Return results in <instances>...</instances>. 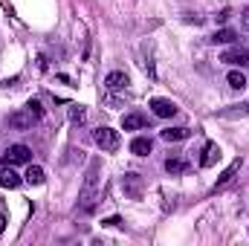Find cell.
<instances>
[{
  "label": "cell",
  "mask_w": 249,
  "mask_h": 246,
  "mask_svg": "<svg viewBox=\"0 0 249 246\" xmlns=\"http://www.w3.org/2000/svg\"><path fill=\"white\" fill-rule=\"evenodd\" d=\"M78 206L81 211H93L96 209V200H99V162H90V171L84 177V185H81V194H78Z\"/></svg>",
  "instance_id": "cell-1"
},
{
  "label": "cell",
  "mask_w": 249,
  "mask_h": 246,
  "mask_svg": "<svg viewBox=\"0 0 249 246\" xmlns=\"http://www.w3.org/2000/svg\"><path fill=\"white\" fill-rule=\"evenodd\" d=\"M93 139H96V145H99L102 151H107V154L119 151V145H122L119 130H113V127H96V130H93Z\"/></svg>",
  "instance_id": "cell-2"
},
{
  "label": "cell",
  "mask_w": 249,
  "mask_h": 246,
  "mask_svg": "<svg viewBox=\"0 0 249 246\" xmlns=\"http://www.w3.org/2000/svg\"><path fill=\"white\" fill-rule=\"evenodd\" d=\"M0 159H3V165H23V162H32V151L26 145H9Z\"/></svg>",
  "instance_id": "cell-3"
},
{
  "label": "cell",
  "mask_w": 249,
  "mask_h": 246,
  "mask_svg": "<svg viewBox=\"0 0 249 246\" xmlns=\"http://www.w3.org/2000/svg\"><path fill=\"white\" fill-rule=\"evenodd\" d=\"M223 64H235V67H249V50L247 47H232L220 55Z\"/></svg>",
  "instance_id": "cell-4"
},
{
  "label": "cell",
  "mask_w": 249,
  "mask_h": 246,
  "mask_svg": "<svg viewBox=\"0 0 249 246\" xmlns=\"http://www.w3.org/2000/svg\"><path fill=\"white\" fill-rule=\"evenodd\" d=\"M122 191L130 200H142V177L139 174H124L122 177Z\"/></svg>",
  "instance_id": "cell-5"
},
{
  "label": "cell",
  "mask_w": 249,
  "mask_h": 246,
  "mask_svg": "<svg viewBox=\"0 0 249 246\" xmlns=\"http://www.w3.org/2000/svg\"><path fill=\"white\" fill-rule=\"evenodd\" d=\"M151 110H154V116H160V119L177 116V105H174L171 99H151Z\"/></svg>",
  "instance_id": "cell-6"
},
{
  "label": "cell",
  "mask_w": 249,
  "mask_h": 246,
  "mask_svg": "<svg viewBox=\"0 0 249 246\" xmlns=\"http://www.w3.org/2000/svg\"><path fill=\"white\" fill-rule=\"evenodd\" d=\"M38 122L29 110H18V113H12L9 116V127L12 130H32V124Z\"/></svg>",
  "instance_id": "cell-7"
},
{
  "label": "cell",
  "mask_w": 249,
  "mask_h": 246,
  "mask_svg": "<svg viewBox=\"0 0 249 246\" xmlns=\"http://www.w3.org/2000/svg\"><path fill=\"white\" fill-rule=\"evenodd\" d=\"M220 157H223V154H220V145H217V142H206L200 165H203V168H212V165H217V159H220Z\"/></svg>",
  "instance_id": "cell-8"
},
{
  "label": "cell",
  "mask_w": 249,
  "mask_h": 246,
  "mask_svg": "<svg viewBox=\"0 0 249 246\" xmlns=\"http://www.w3.org/2000/svg\"><path fill=\"white\" fill-rule=\"evenodd\" d=\"M105 87H107V90H124V87H127V72H122V70H113V72H107V78H105Z\"/></svg>",
  "instance_id": "cell-9"
},
{
  "label": "cell",
  "mask_w": 249,
  "mask_h": 246,
  "mask_svg": "<svg viewBox=\"0 0 249 246\" xmlns=\"http://www.w3.org/2000/svg\"><path fill=\"white\" fill-rule=\"evenodd\" d=\"M151 148H154V142H151L148 136H136V139L130 142V154H133V157H148Z\"/></svg>",
  "instance_id": "cell-10"
},
{
  "label": "cell",
  "mask_w": 249,
  "mask_h": 246,
  "mask_svg": "<svg viewBox=\"0 0 249 246\" xmlns=\"http://www.w3.org/2000/svg\"><path fill=\"white\" fill-rule=\"evenodd\" d=\"M20 183H23V177H18V174L12 171V165L0 168V188H18Z\"/></svg>",
  "instance_id": "cell-11"
},
{
  "label": "cell",
  "mask_w": 249,
  "mask_h": 246,
  "mask_svg": "<svg viewBox=\"0 0 249 246\" xmlns=\"http://www.w3.org/2000/svg\"><path fill=\"white\" fill-rule=\"evenodd\" d=\"M241 165H244V162H241V157H238V159H235V162H232V165H229V168H226V171L220 174V177H217V185H214V191H217V188H223V185H229V183H232V180H235V174L241 171Z\"/></svg>",
  "instance_id": "cell-12"
},
{
  "label": "cell",
  "mask_w": 249,
  "mask_h": 246,
  "mask_svg": "<svg viewBox=\"0 0 249 246\" xmlns=\"http://www.w3.org/2000/svg\"><path fill=\"white\" fill-rule=\"evenodd\" d=\"M160 136H162L165 142H183V139L191 136V130H188V127H165Z\"/></svg>",
  "instance_id": "cell-13"
},
{
  "label": "cell",
  "mask_w": 249,
  "mask_h": 246,
  "mask_svg": "<svg viewBox=\"0 0 249 246\" xmlns=\"http://www.w3.org/2000/svg\"><path fill=\"white\" fill-rule=\"evenodd\" d=\"M23 180H26L29 185H44V180H47V174H44V168H41V165H32V162H29V168H26Z\"/></svg>",
  "instance_id": "cell-14"
},
{
  "label": "cell",
  "mask_w": 249,
  "mask_h": 246,
  "mask_svg": "<svg viewBox=\"0 0 249 246\" xmlns=\"http://www.w3.org/2000/svg\"><path fill=\"white\" fill-rule=\"evenodd\" d=\"M217 116H220V119H238V116H249V102H244V105H232L229 110H217Z\"/></svg>",
  "instance_id": "cell-15"
},
{
  "label": "cell",
  "mask_w": 249,
  "mask_h": 246,
  "mask_svg": "<svg viewBox=\"0 0 249 246\" xmlns=\"http://www.w3.org/2000/svg\"><path fill=\"white\" fill-rule=\"evenodd\" d=\"M235 38H238L235 29H217L209 41H212V44H235Z\"/></svg>",
  "instance_id": "cell-16"
},
{
  "label": "cell",
  "mask_w": 249,
  "mask_h": 246,
  "mask_svg": "<svg viewBox=\"0 0 249 246\" xmlns=\"http://www.w3.org/2000/svg\"><path fill=\"white\" fill-rule=\"evenodd\" d=\"M165 171H168L171 177L183 174V171H186V159H183V157H168V159H165Z\"/></svg>",
  "instance_id": "cell-17"
},
{
  "label": "cell",
  "mask_w": 249,
  "mask_h": 246,
  "mask_svg": "<svg viewBox=\"0 0 249 246\" xmlns=\"http://www.w3.org/2000/svg\"><path fill=\"white\" fill-rule=\"evenodd\" d=\"M139 127H145V119L139 113H127L122 119V130H139Z\"/></svg>",
  "instance_id": "cell-18"
},
{
  "label": "cell",
  "mask_w": 249,
  "mask_h": 246,
  "mask_svg": "<svg viewBox=\"0 0 249 246\" xmlns=\"http://www.w3.org/2000/svg\"><path fill=\"white\" fill-rule=\"evenodd\" d=\"M226 81H229V87H232V90H244V87H247V75H244V72H238V70H232V72L226 75Z\"/></svg>",
  "instance_id": "cell-19"
},
{
  "label": "cell",
  "mask_w": 249,
  "mask_h": 246,
  "mask_svg": "<svg viewBox=\"0 0 249 246\" xmlns=\"http://www.w3.org/2000/svg\"><path fill=\"white\" fill-rule=\"evenodd\" d=\"M84 119H87V110H84L81 105H72V107H70V122L81 124V122H84Z\"/></svg>",
  "instance_id": "cell-20"
},
{
  "label": "cell",
  "mask_w": 249,
  "mask_h": 246,
  "mask_svg": "<svg viewBox=\"0 0 249 246\" xmlns=\"http://www.w3.org/2000/svg\"><path fill=\"white\" fill-rule=\"evenodd\" d=\"M26 110H29L35 119H44V107H41V99H29V102H26Z\"/></svg>",
  "instance_id": "cell-21"
},
{
  "label": "cell",
  "mask_w": 249,
  "mask_h": 246,
  "mask_svg": "<svg viewBox=\"0 0 249 246\" xmlns=\"http://www.w3.org/2000/svg\"><path fill=\"white\" fill-rule=\"evenodd\" d=\"M105 105H107L110 110H116V107H122V105H124V99H122V96H113V90H110V93L105 96Z\"/></svg>",
  "instance_id": "cell-22"
},
{
  "label": "cell",
  "mask_w": 249,
  "mask_h": 246,
  "mask_svg": "<svg viewBox=\"0 0 249 246\" xmlns=\"http://www.w3.org/2000/svg\"><path fill=\"white\" fill-rule=\"evenodd\" d=\"M122 223V217H107V220H102V226H119Z\"/></svg>",
  "instance_id": "cell-23"
},
{
  "label": "cell",
  "mask_w": 249,
  "mask_h": 246,
  "mask_svg": "<svg viewBox=\"0 0 249 246\" xmlns=\"http://www.w3.org/2000/svg\"><path fill=\"white\" fill-rule=\"evenodd\" d=\"M3 229H6V217L0 214V235H3Z\"/></svg>",
  "instance_id": "cell-24"
},
{
  "label": "cell",
  "mask_w": 249,
  "mask_h": 246,
  "mask_svg": "<svg viewBox=\"0 0 249 246\" xmlns=\"http://www.w3.org/2000/svg\"><path fill=\"white\" fill-rule=\"evenodd\" d=\"M244 26H247V29H249V12H247V15H244Z\"/></svg>",
  "instance_id": "cell-25"
}]
</instances>
